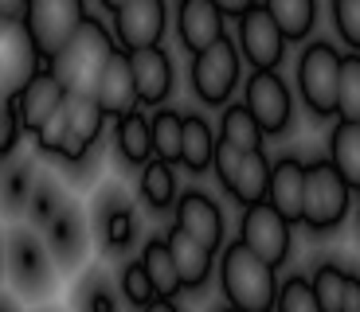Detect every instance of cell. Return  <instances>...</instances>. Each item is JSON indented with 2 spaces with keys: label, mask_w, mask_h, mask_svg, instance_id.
Instances as JSON below:
<instances>
[{
  "label": "cell",
  "mask_w": 360,
  "mask_h": 312,
  "mask_svg": "<svg viewBox=\"0 0 360 312\" xmlns=\"http://www.w3.org/2000/svg\"><path fill=\"white\" fill-rule=\"evenodd\" d=\"M216 281L224 304L235 312H274L278 301V269L255 258L239 238H231L216 258Z\"/></svg>",
  "instance_id": "1"
},
{
  "label": "cell",
  "mask_w": 360,
  "mask_h": 312,
  "mask_svg": "<svg viewBox=\"0 0 360 312\" xmlns=\"http://www.w3.org/2000/svg\"><path fill=\"white\" fill-rule=\"evenodd\" d=\"M114 51H117L114 32L98 16H86L82 27L71 36V43L55 55L51 74L59 79V86L67 94H75V98H94L98 79H102V71H106V62Z\"/></svg>",
  "instance_id": "2"
},
{
  "label": "cell",
  "mask_w": 360,
  "mask_h": 312,
  "mask_svg": "<svg viewBox=\"0 0 360 312\" xmlns=\"http://www.w3.org/2000/svg\"><path fill=\"white\" fill-rule=\"evenodd\" d=\"M352 211V187L341 172L329 164V156L306 161V199H302V226L309 234H333Z\"/></svg>",
  "instance_id": "3"
},
{
  "label": "cell",
  "mask_w": 360,
  "mask_h": 312,
  "mask_svg": "<svg viewBox=\"0 0 360 312\" xmlns=\"http://www.w3.org/2000/svg\"><path fill=\"white\" fill-rule=\"evenodd\" d=\"M341 59L337 43L314 39L297 55V98L317 121L337 117V86H341Z\"/></svg>",
  "instance_id": "4"
},
{
  "label": "cell",
  "mask_w": 360,
  "mask_h": 312,
  "mask_svg": "<svg viewBox=\"0 0 360 312\" xmlns=\"http://www.w3.org/2000/svg\"><path fill=\"white\" fill-rule=\"evenodd\" d=\"M86 16V0H27L24 32L44 67H51L55 55L71 43V36L82 27Z\"/></svg>",
  "instance_id": "5"
},
{
  "label": "cell",
  "mask_w": 360,
  "mask_h": 312,
  "mask_svg": "<svg viewBox=\"0 0 360 312\" xmlns=\"http://www.w3.org/2000/svg\"><path fill=\"white\" fill-rule=\"evenodd\" d=\"M4 262H8V277L20 297L39 301L55 289V258L47 242L39 238L32 226H12L8 242H4Z\"/></svg>",
  "instance_id": "6"
},
{
  "label": "cell",
  "mask_w": 360,
  "mask_h": 312,
  "mask_svg": "<svg viewBox=\"0 0 360 312\" xmlns=\"http://www.w3.org/2000/svg\"><path fill=\"white\" fill-rule=\"evenodd\" d=\"M243 79V55L231 36H224L216 47L192 55L188 67V86L204 106H231V94Z\"/></svg>",
  "instance_id": "7"
},
{
  "label": "cell",
  "mask_w": 360,
  "mask_h": 312,
  "mask_svg": "<svg viewBox=\"0 0 360 312\" xmlns=\"http://www.w3.org/2000/svg\"><path fill=\"white\" fill-rule=\"evenodd\" d=\"M235 238L251 250L255 258H262L266 266L282 269L294 258V226L282 219L270 203H255L239 211V234Z\"/></svg>",
  "instance_id": "8"
},
{
  "label": "cell",
  "mask_w": 360,
  "mask_h": 312,
  "mask_svg": "<svg viewBox=\"0 0 360 312\" xmlns=\"http://www.w3.org/2000/svg\"><path fill=\"white\" fill-rule=\"evenodd\" d=\"M243 106L259 121L262 137H282L294 125V94L278 71H251L243 79Z\"/></svg>",
  "instance_id": "9"
},
{
  "label": "cell",
  "mask_w": 360,
  "mask_h": 312,
  "mask_svg": "<svg viewBox=\"0 0 360 312\" xmlns=\"http://www.w3.org/2000/svg\"><path fill=\"white\" fill-rule=\"evenodd\" d=\"M114 43L117 51H149V47H161L165 32H169V0H129L114 12Z\"/></svg>",
  "instance_id": "10"
},
{
  "label": "cell",
  "mask_w": 360,
  "mask_h": 312,
  "mask_svg": "<svg viewBox=\"0 0 360 312\" xmlns=\"http://www.w3.org/2000/svg\"><path fill=\"white\" fill-rule=\"evenodd\" d=\"M137 231H141V219H137L134 199L117 184L102 187L98 199H94V234H98L102 250L114 254V258H122L126 250H134Z\"/></svg>",
  "instance_id": "11"
},
{
  "label": "cell",
  "mask_w": 360,
  "mask_h": 312,
  "mask_svg": "<svg viewBox=\"0 0 360 312\" xmlns=\"http://www.w3.org/2000/svg\"><path fill=\"white\" fill-rule=\"evenodd\" d=\"M235 47L243 62H251V71H278L286 59V36L262 4H255L247 16L235 20Z\"/></svg>",
  "instance_id": "12"
},
{
  "label": "cell",
  "mask_w": 360,
  "mask_h": 312,
  "mask_svg": "<svg viewBox=\"0 0 360 312\" xmlns=\"http://www.w3.org/2000/svg\"><path fill=\"white\" fill-rule=\"evenodd\" d=\"M172 223H176L184 234H192V238H196L204 250H212V254H219V250L227 246V215L204 187L180 191L176 207H172Z\"/></svg>",
  "instance_id": "13"
},
{
  "label": "cell",
  "mask_w": 360,
  "mask_h": 312,
  "mask_svg": "<svg viewBox=\"0 0 360 312\" xmlns=\"http://www.w3.org/2000/svg\"><path fill=\"white\" fill-rule=\"evenodd\" d=\"M39 67L44 62H39L36 47L27 39L24 24L0 20V98H16Z\"/></svg>",
  "instance_id": "14"
},
{
  "label": "cell",
  "mask_w": 360,
  "mask_h": 312,
  "mask_svg": "<svg viewBox=\"0 0 360 312\" xmlns=\"http://www.w3.org/2000/svg\"><path fill=\"white\" fill-rule=\"evenodd\" d=\"M44 242H47V250H51V258L59 269H79L82 266L86 246H90V223H86V215H82V207L75 203V199H67V203L59 207V215L44 226Z\"/></svg>",
  "instance_id": "15"
},
{
  "label": "cell",
  "mask_w": 360,
  "mask_h": 312,
  "mask_svg": "<svg viewBox=\"0 0 360 312\" xmlns=\"http://www.w3.org/2000/svg\"><path fill=\"white\" fill-rule=\"evenodd\" d=\"M102 129H106V114L94 98H75L67 94V144L59 152L63 164H86L90 149L102 141Z\"/></svg>",
  "instance_id": "16"
},
{
  "label": "cell",
  "mask_w": 360,
  "mask_h": 312,
  "mask_svg": "<svg viewBox=\"0 0 360 312\" xmlns=\"http://www.w3.org/2000/svg\"><path fill=\"white\" fill-rule=\"evenodd\" d=\"M227 36V16L212 0H176V39L188 55L216 47Z\"/></svg>",
  "instance_id": "17"
},
{
  "label": "cell",
  "mask_w": 360,
  "mask_h": 312,
  "mask_svg": "<svg viewBox=\"0 0 360 312\" xmlns=\"http://www.w3.org/2000/svg\"><path fill=\"white\" fill-rule=\"evenodd\" d=\"M129 67H134L137 106H149V109L169 106L172 86H176V67H172V55L165 51V47L134 51V55H129Z\"/></svg>",
  "instance_id": "18"
},
{
  "label": "cell",
  "mask_w": 360,
  "mask_h": 312,
  "mask_svg": "<svg viewBox=\"0 0 360 312\" xmlns=\"http://www.w3.org/2000/svg\"><path fill=\"white\" fill-rule=\"evenodd\" d=\"M12 102H16V114H20L24 133L36 137L39 129L47 125V117L59 114V106L67 102V90L59 86V79L51 74V67H39V71L27 79V86L20 90Z\"/></svg>",
  "instance_id": "19"
},
{
  "label": "cell",
  "mask_w": 360,
  "mask_h": 312,
  "mask_svg": "<svg viewBox=\"0 0 360 312\" xmlns=\"http://www.w3.org/2000/svg\"><path fill=\"white\" fill-rule=\"evenodd\" d=\"M165 242H169V254H172V266L180 273V289L184 293H204L212 285V277H216V258L212 250H204L192 234H184L176 223L165 231Z\"/></svg>",
  "instance_id": "20"
},
{
  "label": "cell",
  "mask_w": 360,
  "mask_h": 312,
  "mask_svg": "<svg viewBox=\"0 0 360 312\" xmlns=\"http://www.w3.org/2000/svg\"><path fill=\"white\" fill-rule=\"evenodd\" d=\"M302 199H306V161L286 152L270 164V191L266 203L286 219L290 226H302Z\"/></svg>",
  "instance_id": "21"
},
{
  "label": "cell",
  "mask_w": 360,
  "mask_h": 312,
  "mask_svg": "<svg viewBox=\"0 0 360 312\" xmlns=\"http://www.w3.org/2000/svg\"><path fill=\"white\" fill-rule=\"evenodd\" d=\"M94 102L102 106L106 117H126L134 114L137 106V86H134V67H129L126 51H114L106 62V71L98 79V90H94Z\"/></svg>",
  "instance_id": "22"
},
{
  "label": "cell",
  "mask_w": 360,
  "mask_h": 312,
  "mask_svg": "<svg viewBox=\"0 0 360 312\" xmlns=\"http://www.w3.org/2000/svg\"><path fill=\"white\" fill-rule=\"evenodd\" d=\"M114 152L126 168H145L153 161V137H149V114L134 109L126 117H114Z\"/></svg>",
  "instance_id": "23"
},
{
  "label": "cell",
  "mask_w": 360,
  "mask_h": 312,
  "mask_svg": "<svg viewBox=\"0 0 360 312\" xmlns=\"http://www.w3.org/2000/svg\"><path fill=\"white\" fill-rule=\"evenodd\" d=\"M137 196L153 215H169L180 199V179H176V164L165 161H149L141 172H137Z\"/></svg>",
  "instance_id": "24"
},
{
  "label": "cell",
  "mask_w": 360,
  "mask_h": 312,
  "mask_svg": "<svg viewBox=\"0 0 360 312\" xmlns=\"http://www.w3.org/2000/svg\"><path fill=\"white\" fill-rule=\"evenodd\" d=\"M137 262L145 266V273H149V281H153L157 297L161 301H176L184 289H180V273L176 266H172V254H169V242H165V234H149V238L141 242V250H137Z\"/></svg>",
  "instance_id": "25"
},
{
  "label": "cell",
  "mask_w": 360,
  "mask_h": 312,
  "mask_svg": "<svg viewBox=\"0 0 360 312\" xmlns=\"http://www.w3.org/2000/svg\"><path fill=\"white\" fill-rule=\"evenodd\" d=\"M325 156L352 187V196H360V125L337 121L329 129V141H325Z\"/></svg>",
  "instance_id": "26"
},
{
  "label": "cell",
  "mask_w": 360,
  "mask_h": 312,
  "mask_svg": "<svg viewBox=\"0 0 360 312\" xmlns=\"http://www.w3.org/2000/svg\"><path fill=\"white\" fill-rule=\"evenodd\" d=\"M216 156V129L200 114H184V141H180V168L204 176Z\"/></svg>",
  "instance_id": "27"
},
{
  "label": "cell",
  "mask_w": 360,
  "mask_h": 312,
  "mask_svg": "<svg viewBox=\"0 0 360 312\" xmlns=\"http://www.w3.org/2000/svg\"><path fill=\"white\" fill-rule=\"evenodd\" d=\"M270 156L266 152H247L243 164H239V176L235 184L227 187V196L235 199L239 207H255V203H266V191H270Z\"/></svg>",
  "instance_id": "28"
},
{
  "label": "cell",
  "mask_w": 360,
  "mask_h": 312,
  "mask_svg": "<svg viewBox=\"0 0 360 312\" xmlns=\"http://www.w3.org/2000/svg\"><path fill=\"white\" fill-rule=\"evenodd\" d=\"M262 8L278 24L286 43H306L317 27V0H262Z\"/></svg>",
  "instance_id": "29"
},
{
  "label": "cell",
  "mask_w": 360,
  "mask_h": 312,
  "mask_svg": "<svg viewBox=\"0 0 360 312\" xmlns=\"http://www.w3.org/2000/svg\"><path fill=\"white\" fill-rule=\"evenodd\" d=\"M216 141L231 144V149H239V152H259L266 137H262L259 121L251 117V109H247L243 102H231V106H224V114H219Z\"/></svg>",
  "instance_id": "30"
},
{
  "label": "cell",
  "mask_w": 360,
  "mask_h": 312,
  "mask_svg": "<svg viewBox=\"0 0 360 312\" xmlns=\"http://www.w3.org/2000/svg\"><path fill=\"white\" fill-rule=\"evenodd\" d=\"M149 137H153V156L165 164H180V141H184V114L172 106H161L149 114Z\"/></svg>",
  "instance_id": "31"
},
{
  "label": "cell",
  "mask_w": 360,
  "mask_h": 312,
  "mask_svg": "<svg viewBox=\"0 0 360 312\" xmlns=\"http://www.w3.org/2000/svg\"><path fill=\"white\" fill-rule=\"evenodd\" d=\"M309 285L321 304V312H341L345 308V285H349V266H341L337 258H321L309 269Z\"/></svg>",
  "instance_id": "32"
},
{
  "label": "cell",
  "mask_w": 360,
  "mask_h": 312,
  "mask_svg": "<svg viewBox=\"0 0 360 312\" xmlns=\"http://www.w3.org/2000/svg\"><path fill=\"white\" fill-rule=\"evenodd\" d=\"M75 308L79 312H122V297H117L114 281L102 269H86L75 293Z\"/></svg>",
  "instance_id": "33"
},
{
  "label": "cell",
  "mask_w": 360,
  "mask_h": 312,
  "mask_svg": "<svg viewBox=\"0 0 360 312\" xmlns=\"http://www.w3.org/2000/svg\"><path fill=\"white\" fill-rule=\"evenodd\" d=\"M117 297H122L129 308H137V312H145L149 304L157 301L153 281H149V273H145V266L137 258H126L122 269H117Z\"/></svg>",
  "instance_id": "34"
},
{
  "label": "cell",
  "mask_w": 360,
  "mask_h": 312,
  "mask_svg": "<svg viewBox=\"0 0 360 312\" xmlns=\"http://www.w3.org/2000/svg\"><path fill=\"white\" fill-rule=\"evenodd\" d=\"M337 121L360 125V55L349 51L341 59V86H337Z\"/></svg>",
  "instance_id": "35"
},
{
  "label": "cell",
  "mask_w": 360,
  "mask_h": 312,
  "mask_svg": "<svg viewBox=\"0 0 360 312\" xmlns=\"http://www.w3.org/2000/svg\"><path fill=\"white\" fill-rule=\"evenodd\" d=\"M67 203L63 187L55 184L51 176H36V184H32V199H27V219H32V226L36 231H44L47 223H51L55 215H59V207Z\"/></svg>",
  "instance_id": "36"
},
{
  "label": "cell",
  "mask_w": 360,
  "mask_h": 312,
  "mask_svg": "<svg viewBox=\"0 0 360 312\" xmlns=\"http://www.w3.org/2000/svg\"><path fill=\"white\" fill-rule=\"evenodd\" d=\"M32 184H36V168H32V164H12V168L0 176V207H4L8 215L27 211Z\"/></svg>",
  "instance_id": "37"
},
{
  "label": "cell",
  "mask_w": 360,
  "mask_h": 312,
  "mask_svg": "<svg viewBox=\"0 0 360 312\" xmlns=\"http://www.w3.org/2000/svg\"><path fill=\"white\" fill-rule=\"evenodd\" d=\"M274 312H321L314 297V285H309V273H286L278 281V301H274Z\"/></svg>",
  "instance_id": "38"
},
{
  "label": "cell",
  "mask_w": 360,
  "mask_h": 312,
  "mask_svg": "<svg viewBox=\"0 0 360 312\" xmlns=\"http://www.w3.org/2000/svg\"><path fill=\"white\" fill-rule=\"evenodd\" d=\"M333 8V32L349 51L360 55V0H329Z\"/></svg>",
  "instance_id": "39"
},
{
  "label": "cell",
  "mask_w": 360,
  "mask_h": 312,
  "mask_svg": "<svg viewBox=\"0 0 360 312\" xmlns=\"http://www.w3.org/2000/svg\"><path fill=\"white\" fill-rule=\"evenodd\" d=\"M20 137H24V125H20L16 102L0 98V161H8L12 152L20 149Z\"/></svg>",
  "instance_id": "40"
},
{
  "label": "cell",
  "mask_w": 360,
  "mask_h": 312,
  "mask_svg": "<svg viewBox=\"0 0 360 312\" xmlns=\"http://www.w3.org/2000/svg\"><path fill=\"white\" fill-rule=\"evenodd\" d=\"M243 156H247V152H239V149H231V144L216 141V156H212V172H216V179H219V187H224V191L235 184V176H239V164H243Z\"/></svg>",
  "instance_id": "41"
},
{
  "label": "cell",
  "mask_w": 360,
  "mask_h": 312,
  "mask_svg": "<svg viewBox=\"0 0 360 312\" xmlns=\"http://www.w3.org/2000/svg\"><path fill=\"white\" fill-rule=\"evenodd\" d=\"M212 4H216V8L224 12V16L239 20V16H247V12H251L255 4H259V0H212Z\"/></svg>",
  "instance_id": "42"
},
{
  "label": "cell",
  "mask_w": 360,
  "mask_h": 312,
  "mask_svg": "<svg viewBox=\"0 0 360 312\" xmlns=\"http://www.w3.org/2000/svg\"><path fill=\"white\" fill-rule=\"evenodd\" d=\"M341 312H360V273L349 269V285H345V308Z\"/></svg>",
  "instance_id": "43"
},
{
  "label": "cell",
  "mask_w": 360,
  "mask_h": 312,
  "mask_svg": "<svg viewBox=\"0 0 360 312\" xmlns=\"http://www.w3.org/2000/svg\"><path fill=\"white\" fill-rule=\"evenodd\" d=\"M24 12H27V0H0V20L24 24Z\"/></svg>",
  "instance_id": "44"
},
{
  "label": "cell",
  "mask_w": 360,
  "mask_h": 312,
  "mask_svg": "<svg viewBox=\"0 0 360 312\" xmlns=\"http://www.w3.org/2000/svg\"><path fill=\"white\" fill-rule=\"evenodd\" d=\"M145 312H184V308H180L176 301H161V297H157V301L149 304V308H145Z\"/></svg>",
  "instance_id": "45"
},
{
  "label": "cell",
  "mask_w": 360,
  "mask_h": 312,
  "mask_svg": "<svg viewBox=\"0 0 360 312\" xmlns=\"http://www.w3.org/2000/svg\"><path fill=\"white\" fill-rule=\"evenodd\" d=\"M98 4H102V8H106V12H110V16H114V12H117V8H122V4H129V0H98Z\"/></svg>",
  "instance_id": "46"
},
{
  "label": "cell",
  "mask_w": 360,
  "mask_h": 312,
  "mask_svg": "<svg viewBox=\"0 0 360 312\" xmlns=\"http://www.w3.org/2000/svg\"><path fill=\"white\" fill-rule=\"evenodd\" d=\"M0 312H16V308H12V301H4V297H0Z\"/></svg>",
  "instance_id": "47"
},
{
  "label": "cell",
  "mask_w": 360,
  "mask_h": 312,
  "mask_svg": "<svg viewBox=\"0 0 360 312\" xmlns=\"http://www.w3.org/2000/svg\"><path fill=\"white\" fill-rule=\"evenodd\" d=\"M0 266H4V246H0Z\"/></svg>",
  "instance_id": "48"
},
{
  "label": "cell",
  "mask_w": 360,
  "mask_h": 312,
  "mask_svg": "<svg viewBox=\"0 0 360 312\" xmlns=\"http://www.w3.org/2000/svg\"><path fill=\"white\" fill-rule=\"evenodd\" d=\"M216 312H235V308H227V304H224V308H216Z\"/></svg>",
  "instance_id": "49"
},
{
  "label": "cell",
  "mask_w": 360,
  "mask_h": 312,
  "mask_svg": "<svg viewBox=\"0 0 360 312\" xmlns=\"http://www.w3.org/2000/svg\"><path fill=\"white\" fill-rule=\"evenodd\" d=\"M356 219H360V203H356Z\"/></svg>",
  "instance_id": "50"
},
{
  "label": "cell",
  "mask_w": 360,
  "mask_h": 312,
  "mask_svg": "<svg viewBox=\"0 0 360 312\" xmlns=\"http://www.w3.org/2000/svg\"><path fill=\"white\" fill-rule=\"evenodd\" d=\"M259 4H262V0H259Z\"/></svg>",
  "instance_id": "51"
}]
</instances>
